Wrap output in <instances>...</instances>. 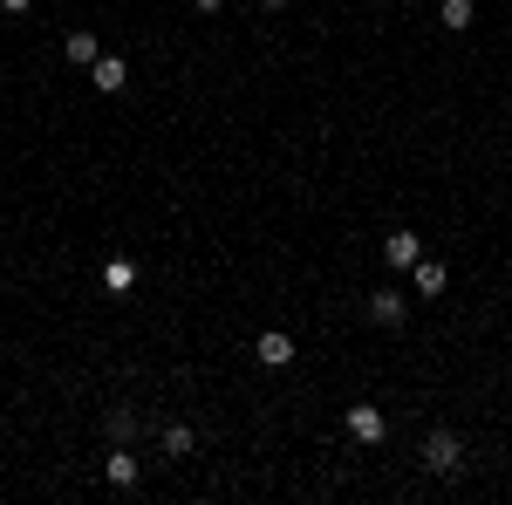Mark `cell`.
<instances>
[{
  "label": "cell",
  "mask_w": 512,
  "mask_h": 505,
  "mask_svg": "<svg viewBox=\"0 0 512 505\" xmlns=\"http://www.w3.org/2000/svg\"><path fill=\"white\" fill-rule=\"evenodd\" d=\"M417 458H424L431 478H458V471H465V437H458V430H431Z\"/></svg>",
  "instance_id": "cell-1"
},
{
  "label": "cell",
  "mask_w": 512,
  "mask_h": 505,
  "mask_svg": "<svg viewBox=\"0 0 512 505\" xmlns=\"http://www.w3.org/2000/svg\"><path fill=\"white\" fill-rule=\"evenodd\" d=\"M89 82H96L103 96H123V89H130V62H123V55H96V69H89Z\"/></svg>",
  "instance_id": "cell-2"
},
{
  "label": "cell",
  "mask_w": 512,
  "mask_h": 505,
  "mask_svg": "<svg viewBox=\"0 0 512 505\" xmlns=\"http://www.w3.org/2000/svg\"><path fill=\"white\" fill-rule=\"evenodd\" d=\"M383 260H390L396 273H403V267H417V260H424V239H417L410 226H403V233H390V239H383Z\"/></svg>",
  "instance_id": "cell-3"
},
{
  "label": "cell",
  "mask_w": 512,
  "mask_h": 505,
  "mask_svg": "<svg viewBox=\"0 0 512 505\" xmlns=\"http://www.w3.org/2000/svg\"><path fill=\"white\" fill-rule=\"evenodd\" d=\"M349 437L355 444H383V410L376 403H349Z\"/></svg>",
  "instance_id": "cell-4"
},
{
  "label": "cell",
  "mask_w": 512,
  "mask_h": 505,
  "mask_svg": "<svg viewBox=\"0 0 512 505\" xmlns=\"http://www.w3.org/2000/svg\"><path fill=\"white\" fill-rule=\"evenodd\" d=\"M253 355H260L267 369H287V362H294V335H287V328H267V335L253 342Z\"/></svg>",
  "instance_id": "cell-5"
},
{
  "label": "cell",
  "mask_w": 512,
  "mask_h": 505,
  "mask_svg": "<svg viewBox=\"0 0 512 505\" xmlns=\"http://www.w3.org/2000/svg\"><path fill=\"white\" fill-rule=\"evenodd\" d=\"M403 314H410V301H403V294H369V321H383V328H403Z\"/></svg>",
  "instance_id": "cell-6"
},
{
  "label": "cell",
  "mask_w": 512,
  "mask_h": 505,
  "mask_svg": "<svg viewBox=\"0 0 512 505\" xmlns=\"http://www.w3.org/2000/svg\"><path fill=\"white\" fill-rule=\"evenodd\" d=\"M62 55H69V62H76V69H96V55H103V41L89 35V28H76V35L62 41Z\"/></svg>",
  "instance_id": "cell-7"
},
{
  "label": "cell",
  "mask_w": 512,
  "mask_h": 505,
  "mask_svg": "<svg viewBox=\"0 0 512 505\" xmlns=\"http://www.w3.org/2000/svg\"><path fill=\"white\" fill-rule=\"evenodd\" d=\"M103 478H110V485H137V478H144V465H137V458H130V451H110V465H103Z\"/></svg>",
  "instance_id": "cell-8"
},
{
  "label": "cell",
  "mask_w": 512,
  "mask_h": 505,
  "mask_svg": "<svg viewBox=\"0 0 512 505\" xmlns=\"http://www.w3.org/2000/svg\"><path fill=\"white\" fill-rule=\"evenodd\" d=\"M410 280H417V294H444V280H451V273H444V260H417Z\"/></svg>",
  "instance_id": "cell-9"
},
{
  "label": "cell",
  "mask_w": 512,
  "mask_h": 505,
  "mask_svg": "<svg viewBox=\"0 0 512 505\" xmlns=\"http://www.w3.org/2000/svg\"><path fill=\"white\" fill-rule=\"evenodd\" d=\"M192 451H198L192 424H164V458H192Z\"/></svg>",
  "instance_id": "cell-10"
},
{
  "label": "cell",
  "mask_w": 512,
  "mask_h": 505,
  "mask_svg": "<svg viewBox=\"0 0 512 505\" xmlns=\"http://www.w3.org/2000/svg\"><path fill=\"white\" fill-rule=\"evenodd\" d=\"M103 287H110V294H130V287H137V260H110V267H103Z\"/></svg>",
  "instance_id": "cell-11"
},
{
  "label": "cell",
  "mask_w": 512,
  "mask_h": 505,
  "mask_svg": "<svg viewBox=\"0 0 512 505\" xmlns=\"http://www.w3.org/2000/svg\"><path fill=\"white\" fill-rule=\"evenodd\" d=\"M437 21H444L451 35H465V28H472V0H444V7H437Z\"/></svg>",
  "instance_id": "cell-12"
},
{
  "label": "cell",
  "mask_w": 512,
  "mask_h": 505,
  "mask_svg": "<svg viewBox=\"0 0 512 505\" xmlns=\"http://www.w3.org/2000/svg\"><path fill=\"white\" fill-rule=\"evenodd\" d=\"M110 437H117V444H123V437H137V410H110Z\"/></svg>",
  "instance_id": "cell-13"
},
{
  "label": "cell",
  "mask_w": 512,
  "mask_h": 505,
  "mask_svg": "<svg viewBox=\"0 0 512 505\" xmlns=\"http://www.w3.org/2000/svg\"><path fill=\"white\" fill-rule=\"evenodd\" d=\"M0 7H7V14H28V7H35V0H0Z\"/></svg>",
  "instance_id": "cell-14"
},
{
  "label": "cell",
  "mask_w": 512,
  "mask_h": 505,
  "mask_svg": "<svg viewBox=\"0 0 512 505\" xmlns=\"http://www.w3.org/2000/svg\"><path fill=\"white\" fill-rule=\"evenodd\" d=\"M192 7H198V14H219V7H226V0H192Z\"/></svg>",
  "instance_id": "cell-15"
},
{
  "label": "cell",
  "mask_w": 512,
  "mask_h": 505,
  "mask_svg": "<svg viewBox=\"0 0 512 505\" xmlns=\"http://www.w3.org/2000/svg\"><path fill=\"white\" fill-rule=\"evenodd\" d=\"M260 7H287V0H260Z\"/></svg>",
  "instance_id": "cell-16"
}]
</instances>
